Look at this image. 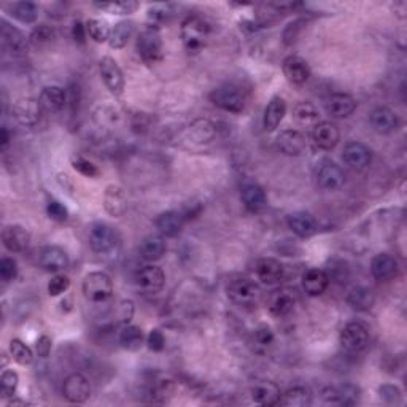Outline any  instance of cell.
I'll use <instances>...</instances> for the list:
<instances>
[{"label":"cell","mask_w":407,"mask_h":407,"mask_svg":"<svg viewBox=\"0 0 407 407\" xmlns=\"http://www.w3.org/2000/svg\"><path fill=\"white\" fill-rule=\"evenodd\" d=\"M180 37L188 53H199L209 42L210 26L200 16H188L181 22Z\"/></svg>","instance_id":"cell-1"},{"label":"cell","mask_w":407,"mask_h":407,"mask_svg":"<svg viewBox=\"0 0 407 407\" xmlns=\"http://www.w3.org/2000/svg\"><path fill=\"white\" fill-rule=\"evenodd\" d=\"M83 296L91 304H104L113 296V282L105 273H90L83 280Z\"/></svg>","instance_id":"cell-2"},{"label":"cell","mask_w":407,"mask_h":407,"mask_svg":"<svg viewBox=\"0 0 407 407\" xmlns=\"http://www.w3.org/2000/svg\"><path fill=\"white\" fill-rule=\"evenodd\" d=\"M137 53L145 64H156L163 57V40L159 29L151 25L140 32L137 39Z\"/></svg>","instance_id":"cell-3"},{"label":"cell","mask_w":407,"mask_h":407,"mask_svg":"<svg viewBox=\"0 0 407 407\" xmlns=\"http://www.w3.org/2000/svg\"><path fill=\"white\" fill-rule=\"evenodd\" d=\"M210 100H212V104L216 105L218 109L229 111V113H234V115L242 113L247 105V99L244 96V92L233 85L215 88V90L210 92Z\"/></svg>","instance_id":"cell-4"},{"label":"cell","mask_w":407,"mask_h":407,"mask_svg":"<svg viewBox=\"0 0 407 407\" xmlns=\"http://www.w3.org/2000/svg\"><path fill=\"white\" fill-rule=\"evenodd\" d=\"M228 296L237 305L250 308V305H255L259 298H261V288H259L258 283L253 282L251 279L239 277V279L229 282Z\"/></svg>","instance_id":"cell-5"},{"label":"cell","mask_w":407,"mask_h":407,"mask_svg":"<svg viewBox=\"0 0 407 407\" xmlns=\"http://www.w3.org/2000/svg\"><path fill=\"white\" fill-rule=\"evenodd\" d=\"M369 344V331L363 323L352 322L345 324L340 333L342 349L349 353L363 352Z\"/></svg>","instance_id":"cell-6"},{"label":"cell","mask_w":407,"mask_h":407,"mask_svg":"<svg viewBox=\"0 0 407 407\" xmlns=\"http://www.w3.org/2000/svg\"><path fill=\"white\" fill-rule=\"evenodd\" d=\"M11 115L22 126H35L42 120L43 107L37 99L21 97L11 107Z\"/></svg>","instance_id":"cell-7"},{"label":"cell","mask_w":407,"mask_h":407,"mask_svg":"<svg viewBox=\"0 0 407 407\" xmlns=\"http://www.w3.org/2000/svg\"><path fill=\"white\" fill-rule=\"evenodd\" d=\"M99 72L107 90L113 96H121L123 91H125V75H123V70L115 59L110 56H104L100 59Z\"/></svg>","instance_id":"cell-8"},{"label":"cell","mask_w":407,"mask_h":407,"mask_svg":"<svg viewBox=\"0 0 407 407\" xmlns=\"http://www.w3.org/2000/svg\"><path fill=\"white\" fill-rule=\"evenodd\" d=\"M118 244V234L107 223L97 221L90 228V245L96 253H109Z\"/></svg>","instance_id":"cell-9"},{"label":"cell","mask_w":407,"mask_h":407,"mask_svg":"<svg viewBox=\"0 0 407 407\" xmlns=\"http://www.w3.org/2000/svg\"><path fill=\"white\" fill-rule=\"evenodd\" d=\"M62 394L69 403L83 404L91 396V383L83 374H70L62 385Z\"/></svg>","instance_id":"cell-10"},{"label":"cell","mask_w":407,"mask_h":407,"mask_svg":"<svg viewBox=\"0 0 407 407\" xmlns=\"http://www.w3.org/2000/svg\"><path fill=\"white\" fill-rule=\"evenodd\" d=\"M277 146L287 156H303L309 149V142L305 134L296 129H287L282 131L277 137Z\"/></svg>","instance_id":"cell-11"},{"label":"cell","mask_w":407,"mask_h":407,"mask_svg":"<svg viewBox=\"0 0 407 407\" xmlns=\"http://www.w3.org/2000/svg\"><path fill=\"white\" fill-rule=\"evenodd\" d=\"M39 266L46 273H61L69 266V256L61 247L46 245L39 250Z\"/></svg>","instance_id":"cell-12"},{"label":"cell","mask_w":407,"mask_h":407,"mask_svg":"<svg viewBox=\"0 0 407 407\" xmlns=\"http://www.w3.org/2000/svg\"><path fill=\"white\" fill-rule=\"evenodd\" d=\"M164 282H166V275L161 268L155 266V264H149V266L142 268L137 275H135V283H137L139 290L146 294H156L163 290Z\"/></svg>","instance_id":"cell-13"},{"label":"cell","mask_w":407,"mask_h":407,"mask_svg":"<svg viewBox=\"0 0 407 407\" xmlns=\"http://www.w3.org/2000/svg\"><path fill=\"white\" fill-rule=\"evenodd\" d=\"M216 135V127L210 120L200 118V120L193 121L190 126L185 129V140L194 146L209 145Z\"/></svg>","instance_id":"cell-14"},{"label":"cell","mask_w":407,"mask_h":407,"mask_svg":"<svg viewBox=\"0 0 407 407\" xmlns=\"http://www.w3.org/2000/svg\"><path fill=\"white\" fill-rule=\"evenodd\" d=\"M317 181L318 186L324 191H338L345 183L344 170H342L336 163L331 161L323 163L317 172Z\"/></svg>","instance_id":"cell-15"},{"label":"cell","mask_w":407,"mask_h":407,"mask_svg":"<svg viewBox=\"0 0 407 407\" xmlns=\"http://www.w3.org/2000/svg\"><path fill=\"white\" fill-rule=\"evenodd\" d=\"M104 209L110 216L120 218L127 210V196L118 185H109L104 193Z\"/></svg>","instance_id":"cell-16"},{"label":"cell","mask_w":407,"mask_h":407,"mask_svg":"<svg viewBox=\"0 0 407 407\" xmlns=\"http://www.w3.org/2000/svg\"><path fill=\"white\" fill-rule=\"evenodd\" d=\"M342 158H344L347 166L353 169H364L366 166H369L371 159H373V151L361 142H349L344 146Z\"/></svg>","instance_id":"cell-17"},{"label":"cell","mask_w":407,"mask_h":407,"mask_svg":"<svg viewBox=\"0 0 407 407\" xmlns=\"http://www.w3.org/2000/svg\"><path fill=\"white\" fill-rule=\"evenodd\" d=\"M2 242L8 251L21 253L31 244V234L20 225H10L4 228Z\"/></svg>","instance_id":"cell-18"},{"label":"cell","mask_w":407,"mask_h":407,"mask_svg":"<svg viewBox=\"0 0 407 407\" xmlns=\"http://www.w3.org/2000/svg\"><path fill=\"white\" fill-rule=\"evenodd\" d=\"M296 305V294L288 288H282L270 294L268 299V309L274 317H285L293 312Z\"/></svg>","instance_id":"cell-19"},{"label":"cell","mask_w":407,"mask_h":407,"mask_svg":"<svg viewBox=\"0 0 407 407\" xmlns=\"http://www.w3.org/2000/svg\"><path fill=\"white\" fill-rule=\"evenodd\" d=\"M283 74L293 85H304L310 78V67L305 59L299 56H288L283 61Z\"/></svg>","instance_id":"cell-20"},{"label":"cell","mask_w":407,"mask_h":407,"mask_svg":"<svg viewBox=\"0 0 407 407\" xmlns=\"http://www.w3.org/2000/svg\"><path fill=\"white\" fill-rule=\"evenodd\" d=\"M312 139H314L315 145L322 150H333L340 140V132L336 125L331 121H320L314 126L312 131Z\"/></svg>","instance_id":"cell-21"},{"label":"cell","mask_w":407,"mask_h":407,"mask_svg":"<svg viewBox=\"0 0 407 407\" xmlns=\"http://www.w3.org/2000/svg\"><path fill=\"white\" fill-rule=\"evenodd\" d=\"M288 228L298 235V237L308 239L310 235H314L317 231V220L315 216L309 214V212H293L287 216Z\"/></svg>","instance_id":"cell-22"},{"label":"cell","mask_w":407,"mask_h":407,"mask_svg":"<svg viewBox=\"0 0 407 407\" xmlns=\"http://www.w3.org/2000/svg\"><path fill=\"white\" fill-rule=\"evenodd\" d=\"M357 110V100L350 94L336 92L326 100V111L336 120L349 118Z\"/></svg>","instance_id":"cell-23"},{"label":"cell","mask_w":407,"mask_h":407,"mask_svg":"<svg viewBox=\"0 0 407 407\" xmlns=\"http://www.w3.org/2000/svg\"><path fill=\"white\" fill-rule=\"evenodd\" d=\"M371 126L379 134H392L399 126V118L392 109L377 107L371 111Z\"/></svg>","instance_id":"cell-24"},{"label":"cell","mask_w":407,"mask_h":407,"mask_svg":"<svg viewBox=\"0 0 407 407\" xmlns=\"http://www.w3.org/2000/svg\"><path fill=\"white\" fill-rule=\"evenodd\" d=\"M242 202L251 214H259L266 209L268 196L258 183H245L242 186Z\"/></svg>","instance_id":"cell-25"},{"label":"cell","mask_w":407,"mask_h":407,"mask_svg":"<svg viewBox=\"0 0 407 407\" xmlns=\"http://www.w3.org/2000/svg\"><path fill=\"white\" fill-rule=\"evenodd\" d=\"M287 115V102L280 96H274L269 100L263 116V127L266 132H274L280 126L283 118Z\"/></svg>","instance_id":"cell-26"},{"label":"cell","mask_w":407,"mask_h":407,"mask_svg":"<svg viewBox=\"0 0 407 407\" xmlns=\"http://www.w3.org/2000/svg\"><path fill=\"white\" fill-rule=\"evenodd\" d=\"M255 273L258 280H261L264 285H275L282 280L283 266L274 258H261L256 261Z\"/></svg>","instance_id":"cell-27"},{"label":"cell","mask_w":407,"mask_h":407,"mask_svg":"<svg viewBox=\"0 0 407 407\" xmlns=\"http://www.w3.org/2000/svg\"><path fill=\"white\" fill-rule=\"evenodd\" d=\"M183 223H185V216H183L180 212L167 210L156 216L155 225L158 228V231L161 233L164 237H177V235L181 233Z\"/></svg>","instance_id":"cell-28"},{"label":"cell","mask_w":407,"mask_h":407,"mask_svg":"<svg viewBox=\"0 0 407 407\" xmlns=\"http://www.w3.org/2000/svg\"><path fill=\"white\" fill-rule=\"evenodd\" d=\"M282 392L274 382H258L251 387V399L261 406H277L280 403Z\"/></svg>","instance_id":"cell-29"},{"label":"cell","mask_w":407,"mask_h":407,"mask_svg":"<svg viewBox=\"0 0 407 407\" xmlns=\"http://www.w3.org/2000/svg\"><path fill=\"white\" fill-rule=\"evenodd\" d=\"M359 388L355 385H342L339 388H326L323 392V399L329 404L353 406L358 403Z\"/></svg>","instance_id":"cell-30"},{"label":"cell","mask_w":407,"mask_h":407,"mask_svg":"<svg viewBox=\"0 0 407 407\" xmlns=\"http://www.w3.org/2000/svg\"><path fill=\"white\" fill-rule=\"evenodd\" d=\"M328 285H329V275L324 273L323 269L312 268L303 277L304 291L312 298L322 296V294L326 291Z\"/></svg>","instance_id":"cell-31"},{"label":"cell","mask_w":407,"mask_h":407,"mask_svg":"<svg viewBox=\"0 0 407 407\" xmlns=\"http://www.w3.org/2000/svg\"><path fill=\"white\" fill-rule=\"evenodd\" d=\"M40 104L46 111H61L67 104V91L61 86H45L40 92Z\"/></svg>","instance_id":"cell-32"},{"label":"cell","mask_w":407,"mask_h":407,"mask_svg":"<svg viewBox=\"0 0 407 407\" xmlns=\"http://www.w3.org/2000/svg\"><path fill=\"white\" fill-rule=\"evenodd\" d=\"M398 273V263L388 253H379L371 261V274L377 280H390Z\"/></svg>","instance_id":"cell-33"},{"label":"cell","mask_w":407,"mask_h":407,"mask_svg":"<svg viewBox=\"0 0 407 407\" xmlns=\"http://www.w3.org/2000/svg\"><path fill=\"white\" fill-rule=\"evenodd\" d=\"M167 245L163 235L150 234L142 240L140 244V255L146 261H159L164 255H166Z\"/></svg>","instance_id":"cell-34"},{"label":"cell","mask_w":407,"mask_h":407,"mask_svg":"<svg viewBox=\"0 0 407 407\" xmlns=\"http://www.w3.org/2000/svg\"><path fill=\"white\" fill-rule=\"evenodd\" d=\"M374 303H375L374 293L366 287H353L349 294H347V304H349L353 310L366 312L373 309Z\"/></svg>","instance_id":"cell-35"},{"label":"cell","mask_w":407,"mask_h":407,"mask_svg":"<svg viewBox=\"0 0 407 407\" xmlns=\"http://www.w3.org/2000/svg\"><path fill=\"white\" fill-rule=\"evenodd\" d=\"M2 42L11 53H25L27 50V39L20 29L10 26L2 20Z\"/></svg>","instance_id":"cell-36"},{"label":"cell","mask_w":407,"mask_h":407,"mask_svg":"<svg viewBox=\"0 0 407 407\" xmlns=\"http://www.w3.org/2000/svg\"><path fill=\"white\" fill-rule=\"evenodd\" d=\"M293 118L301 126H315L320 123V111L312 102H298L293 109Z\"/></svg>","instance_id":"cell-37"},{"label":"cell","mask_w":407,"mask_h":407,"mask_svg":"<svg viewBox=\"0 0 407 407\" xmlns=\"http://www.w3.org/2000/svg\"><path fill=\"white\" fill-rule=\"evenodd\" d=\"M132 34H134V25L131 21L116 22L110 32V39H109L110 48H113V50L125 48L129 42V39L132 37Z\"/></svg>","instance_id":"cell-38"},{"label":"cell","mask_w":407,"mask_h":407,"mask_svg":"<svg viewBox=\"0 0 407 407\" xmlns=\"http://www.w3.org/2000/svg\"><path fill=\"white\" fill-rule=\"evenodd\" d=\"M280 406L287 407H308L312 404V394L304 387H293L280 398Z\"/></svg>","instance_id":"cell-39"},{"label":"cell","mask_w":407,"mask_h":407,"mask_svg":"<svg viewBox=\"0 0 407 407\" xmlns=\"http://www.w3.org/2000/svg\"><path fill=\"white\" fill-rule=\"evenodd\" d=\"M144 339H145L144 331H142L139 326H134V324H126L120 333L121 347L131 352L139 350L142 344H144Z\"/></svg>","instance_id":"cell-40"},{"label":"cell","mask_w":407,"mask_h":407,"mask_svg":"<svg viewBox=\"0 0 407 407\" xmlns=\"http://www.w3.org/2000/svg\"><path fill=\"white\" fill-rule=\"evenodd\" d=\"M10 15L21 25H34L39 18V8L32 2H16L11 5Z\"/></svg>","instance_id":"cell-41"},{"label":"cell","mask_w":407,"mask_h":407,"mask_svg":"<svg viewBox=\"0 0 407 407\" xmlns=\"http://www.w3.org/2000/svg\"><path fill=\"white\" fill-rule=\"evenodd\" d=\"M86 32L94 40V42L104 43V42H109L111 29L107 21L97 20V18H91V20L86 21Z\"/></svg>","instance_id":"cell-42"},{"label":"cell","mask_w":407,"mask_h":407,"mask_svg":"<svg viewBox=\"0 0 407 407\" xmlns=\"http://www.w3.org/2000/svg\"><path fill=\"white\" fill-rule=\"evenodd\" d=\"M94 121L100 127H113L120 121V111L111 105H99L92 113Z\"/></svg>","instance_id":"cell-43"},{"label":"cell","mask_w":407,"mask_h":407,"mask_svg":"<svg viewBox=\"0 0 407 407\" xmlns=\"http://www.w3.org/2000/svg\"><path fill=\"white\" fill-rule=\"evenodd\" d=\"M10 357L13 358V361L21 366H27L32 363L34 359V353L31 350V347H27L25 342L20 339H11L10 340V347H8Z\"/></svg>","instance_id":"cell-44"},{"label":"cell","mask_w":407,"mask_h":407,"mask_svg":"<svg viewBox=\"0 0 407 407\" xmlns=\"http://www.w3.org/2000/svg\"><path fill=\"white\" fill-rule=\"evenodd\" d=\"M94 7L111 15H131L139 8V4L132 2V0H123V2H96Z\"/></svg>","instance_id":"cell-45"},{"label":"cell","mask_w":407,"mask_h":407,"mask_svg":"<svg viewBox=\"0 0 407 407\" xmlns=\"http://www.w3.org/2000/svg\"><path fill=\"white\" fill-rule=\"evenodd\" d=\"M18 385H20V375H18L16 371L5 369L0 375V394H2V398H13Z\"/></svg>","instance_id":"cell-46"},{"label":"cell","mask_w":407,"mask_h":407,"mask_svg":"<svg viewBox=\"0 0 407 407\" xmlns=\"http://www.w3.org/2000/svg\"><path fill=\"white\" fill-rule=\"evenodd\" d=\"M72 167L78 172L80 175L86 177V179H97L100 175V170L94 163H91L90 159H86L83 156H74L72 158Z\"/></svg>","instance_id":"cell-47"},{"label":"cell","mask_w":407,"mask_h":407,"mask_svg":"<svg viewBox=\"0 0 407 407\" xmlns=\"http://www.w3.org/2000/svg\"><path fill=\"white\" fill-rule=\"evenodd\" d=\"M70 287V279L64 274H56L48 283V294L53 298L61 296L62 293H66Z\"/></svg>","instance_id":"cell-48"},{"label":"cell","mask_w":407,"mask_h":407,"mask_svg":"<svg viewBox=\"0 0 407 407\" xmlns=\"http://www.w3.org/2000/svg\"><path fill=\"white\" fill-rule=\"evenodd\" d=\"M18 277V263L13 258L5 256L0 261V279H2L5 283L13 282Z\"/></svg>","instance_id":"cell-49"},{"label":"cell","mask_w":407,"mask_h":407,"mask_svg":"<svg viewBox=\"0 0 407 407\" xmlns=\"http://www.w3.org/2000/svg\"><path fill=\"white\" fill-rule=\"evenodd\" d=\"M46 214L51 218L53 221L62 223L69 218V210L66 209V205L59 200H50L48 205H46Z\"/></svg>","instance_id":"cell-50"},{"label":"cell","mask_w":407,"mask_h":407,"mask_svg":"<svg viewBox=\"0 0 407 407\" xmlns=\"http://www.w3.org/2000/svg\"><path fill=\"white\" fill-rule=\"evenodd\" d=\"M55 39V31L48 26V25H40L32 31L31 34V40L35 45H43L48 43L51 40Z\"/></svg>","instance_id":"cell-51"},{"label":"cell","mask_w":407,"mask_h":407,"mask_svg":"<svg viewBox=\"0 0 407 407\" xmlns=\"http://www.w3.org/2000/svg\"><path fill=\"white\" fill-rule=\"evenodd\" d=\"M379 394L387 404H399L401 403V390L398 387L392 385V383H385V385L379 387Z\"/></svg>","instance_id":"cell-52"},{"label":"cell","mask_w":407,"mask_h":407,"mask_svg":"<svg viewBox=\"0 0 407 407\" xmlns=\"http://www.w3.org/2000/svg\"><path fill=\"white\" fill-rule=\"evenodd\" d=\"M274 339H275V336H274L273 329H270V326H268V324H259V326L256 328V331H255L256 344L266 349V347L273 344Z\"/></svg>","instance_id":"cell-53"},{"label":"cell","mask_w":407,"mask_h":407,"mask_svg":"<svg viewBox=\"0 0 407 407\" xmlns=\"http://www.w3.org/2000/svg\"><path fill=\"white\" fill-rule=\"evenodd\" d=\"M146 344L151 352H163L166 347V338H164L161 329H153L146 338Z\"/></svg>","instance_id":"cell-54"},{"label":"cell","mask_w":407,"mask_h":407,"mask_svg":"<svg viewBox=\"0 0 407 407\" xmlns=\"http://www.w3.org/2000/svg\"><path fill=\"white\" fill-rule=\"evenodd\" d=\"M301 25H303V20L290 22V25L287 26L285 31H283V42H285V45H291L296 42V37L301 31Z\"/></svg>","instance_id":"cell-55"},{"label":"cell","mask_w":407,"mask_h":407,"mask_svg":"<svg viewBox=\"0 0 407 407\" xmlns=\"http://www.w3.org/2000/svg\"><path fill=\"white\" fill-rule=\"evenodd\" d=\"M51 347L53 342L48 336H40L37 342H35V350H37V355L40 358H48L51 353Z\"/></svg>","instance_id":"cell-56"},{"label":"cell","mask_w":407,"mask_h":407,"mask_svg":"<svg viewBox=\"0 0 407 407\" xmlns=\"http://www.w3.org/2000/svg\"><path fill=\"white\" fill-rule=\"evenodd\" d=\"M134 317V303L132 301H123L120 309H118V318L121 323L127 324Z\"/></svg>","instance_id":"cell-57"},{"label":"cell","mask_w":407,"mask_h":407,"mask_svg":"<svg viewBox=\"0 0 407 407\" xmlns=\"http://www.w3.org/2000/svg\"><path fill=\"white\" fill-rule=\"evenodd\" d=\"M86 25H83L81 21H75L72 27V37L76 43L83 45L86 42Z\"/></svg>","instance_id":"cell-58"},{"label":"cell","mask_w":407,"mask_h":407,"mask_svg":"<svg viewBox=\"0 0 407 407\" xmlns=\"http://www.w3.org/2000/svg\"><path fill=\"white\" fill-rule=\"evenodd\" d=\"M57 183L64 191H67V193L74 191V181L67 174H57Z\"/></svg>","instance_id":"cell-59"},{"label":"cell","mask_w":407,"mask_h":407,"mask_svg":"<svg viewBox=\"0 0 407 407\" xmlns=\"http://www.w3.org/2000/svg\"><path fill=\"white\" fill-rule=\"evenodd\" d=\"M8 146H10V131L7 126H2V129H0V150L7 151Z\"/></svg>","instance_id":"cell-60"},{"label":"cell","mask_w":407,"mask_h":407,"mask_svg":"<svg viewBox=\"0 0 407 407\" xmlns=\"http://www.w3.org/2000/svg\"><path fill=\"white\" fill-rule=\"evenodd\" d=\"M7 363H8L7 353H5V352H4V353H2V368H4V369H5V368H7Z\"/></svg>","instance_id":"cell-61"}]
</instances>
